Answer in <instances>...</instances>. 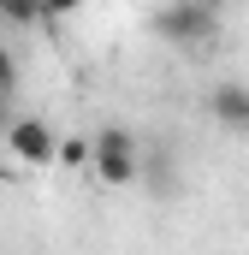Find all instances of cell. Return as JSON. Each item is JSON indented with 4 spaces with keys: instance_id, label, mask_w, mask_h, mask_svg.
<instances>
[{
    "instance_id": "6da1fadb",
    "label": "cell",
    "mask_w": 249,
    "mask_h": 255,
    "mask_svg": "<svg viewBox=\"0 0 249 255\" xmlns=\"http://www.w3.org/2000/svg\"><path fill=\"white\" fill-rule=\"evenodd\" d=\"M136 172H142V142L124 125L95 130V178L101 184H136Z\"/></svg>"
},
{
    "instance_id": "7a4b0ae2",
    "label": "cell",
    "mask_w": 249,
    "mask_h": 255,
    "mask_svg": "<svg viewBox=\"0 0 249 255\" xmlns=\"http://www.w3.org/2000/svg\"><path fill=\"white\" fill-rule=\"evenodd\" d=\"M154 30H160L172 48H202V42L220 36V12H214V6H196V0H178V6L154 12Z\"/></svg>"
},
{
    "instance_id": "3957f363",
    "label": "cell",
    "mask_w": 249,
    "mask_h": 255,
    "mask_svg": "<svg viewBox=\"0 0 249 255\" xmlns=\"http://www.w3.org/2000/svg\"><path fill=\"white\" fill-rule=\"evenodd\" d=\"M6 148H12V160H24V166H48V160H60V136L48 119H18V125L6 130Z\"/></svg>"
},
{
    "instance_id": "277c9868",
    "label": "cell",
    "mask_w": 249,
    "mask_h": 255,
    "mask_svg": "<svg viewBox=\"0 0 249 255\" xmlns=\"http://www.w3.org/2000/svg\"><path fill=\"white\" fill-rule=\"evenodd\" d=\"M208 113L226 130H249V89L244 83H214L208 89Z\"/></svg>"
},
{
    "instance_id": "5b68a950",
    "label": "cell",
    "mask_w": 249,
    "mask_h": 255,
    "mask_svg": "<svg viewBox=\"0 0 249 255\" xmlns=\"http://www.w3.org/2000/svg\"><path fill=\"white\" fill-rule=\"evenodd\" d=\"M60 166H95V136H60Z\"/></svg>"
},
{
    "instance_id": "8992f818",
    "label": "cell",
    "mask_w": 249,
    "mask_h": 255,
    "mask_svg": "<svg viewBox=\"0 0 249 255\" xmlns=\"http://www.w3.org/2000/svg\"><path fill=\"white\" fill-rule=\"evenodd\" d=\"M48 12L36 0H0V24H42Z\"/></svg>"
},
{
    "instance_id": "52a82bcc",
    "label": "cell",
    "mask_w": 249,
    "mask_h": 255,
    "mask_svg": "<svg viewBox=\"0 0 249 255\" xmlns=\"http://www.w3.org/2000/svg\"><path fill=\"white\" fill-rule=\"evenodd\" d=\"M12 89H18V60H12V54H6V42H0V101H6Z\"/></svg>"
},
{
    "instance_id": "ba28073f",
    "label": "cell",
    "mask_w": 249,
    "mask_h": 255,
    "mask_svg": "<svg viewBox=\"0 0 249 255\" xmlns=\"http://www.w3.org/2000/svg\"><path fill=\"white\" fill-rule=\"evenodd\" d=\"M12 125H18V119H12V113H6V101H0V136H6Z\"/></svg>"
}]
</instances>
